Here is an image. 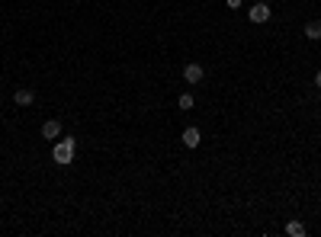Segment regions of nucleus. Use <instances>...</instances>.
Wrapping results in <instances>:
<instances>
[{
	"instance_id": "7",
	"label": "nucleus",
	"mask_w": 321,
	"mask_h": 237,
	"mask_svg": "<svg viewBox=\"0 0 321 237\" xmlns=\"http://www.w3.org/2000/svg\"><path fill=\"white\" fill-rule=\"evenodd\" d=\"M305 39H312V42H318V39H321V19L305 23Z\"/></svg>"
},
{
	"instance_id": "6",
	"label": "nucleus",
	"mask_w": 321,
	"mask_h": 237,
	"mask_svg": "<svg viewBox=\"0 0 321 237\" xmlns=\"http://www.w3.org/2000/svg\"><path fill=\"white\" fill-rule=\"evenodd\" d=\"M199 141H202L199 128H193V125H190L187 132H183V144H187V147H196V144H199Z\"/></svg>"
},
{
	"instance_id": "9",
	"label": "nucleus",
	"mask_w": 321,
	"mask_h": 237,
	"mask_svg": "<svg viewBox=\"0 0 321 237\" xmlns=\"http://www.w3.org/2000/svg\"><path fill=\"white\" fill-rule=\"evenodd\" d=\"M177 103H180V109H193V103H196V99L190 96V93H183V96L177 99Z\"/></svg>"
},
{
	"instance_id": "4",
	"label": "nucleus",
	"mask_w": 321,
	"mask_h": 237,
	"mask_svg": "<svg viewBox=\"0 0 321 237\" xmlns=\"http://www.w3.org/2000/svg\"><path fill=\"white\" fill-rule=\"evenodd\" d=\"M13 99H16V106H32V103H36V90H29V87H19V90L13 93Z\"/></svg>"
},
{
	"instance_id": "1",
	"label": "nucleus",
	"mask_w": 321,
	"mask_h": 237,
	"mask_svg": "<svg viewBox=\"0 0 321 237\" xmlns=\"http://www.w3.org/2000/svg\"><path fill=\"white\" fill-rule=\"evenodd\" d=\"M74 151H77V141H74V138H61L58 144H55V151H52L55 164L67 167V164H71V160H74Z\"/></svg>"
},
{
	"instance_id": "8",
	"label": "nucleus",
	"mask_w": 321,
	"mask_h": 237,
	"mask_svg": "<svg viewBox=\"0 0 321 237\" xmlns=\"http://www.w3.org/2000/svg\"><path fill=\"white\" fill-rule=\"evenodd\" d=\"M286 234H292V237H305L309 231H305L302 221H289V225H286Z\"/></svg>"
},
{
	"instance_id": "10",
	"label": "nucleus",
	"mask_w": 321,
	"mask_h": 237,
	"mask_svg": "<svg viewBox=\"0 0 321 237\" xmlns=\"http://www.w3.org/2000/svg\"><path fill=\"white\" fill-rule=\"evenodd\" d=\"M241 3H244V0H228V6H231V10H238Z\"/></svg>"
},
{
	"instance_id": "3",
	"label": "nucleus",
	"mask_w": 321,
	"mask_h": 237,
	"mask_svg": "<svg viewBox=\"0 0 321 237\" xmlns=\"http://www.w3.org/2000/svg\"><path fill=\"white\" fill-rule=\"evenodd\" d=\"M248 16H251V23H267V19H270V6L267 3H254Z\"/></svg>"
},
{
	"instance_id": "5",
	"label": "nucleus",
	"mask_w": 321,
	"mask_h": 237,
	"mask_svg": "<svg viewBox=\"0 0 321 237\" xmlns=\"http://www.w3.org/2000/svg\"><path fill=\"white\" fill-rule=\"evenodd\" d=\"M58 135H61V122H58V119H49V122L42 125V138L58 141Z\"/></svg>"
},
{
	"instance_id": "2",
	"label": "nucleus",
	"mask_w": 321,
	"mask_h": 237,
	"mask_svg": "<svg viewBox=\"0 0 321 237\" xmlns=\"http://www.w3.org/2000/svg\"><path fill=\"white\" fill-rule=\"evenodd\" d=\"M202 77H206L202 64H196V61H187V67H183V80H187V84H199Z\"/></svg>"
},
{
	"instance_id": "11",
	"label": "nucleus",
	"mask_w": 321,
	"mask_h": 237,
	"mask_svg": "<svg viewBox=\"0 0 321 237\" xmlns=\"http://www.w3.org/2000/svg\"><path fill=\"white\" fill-rule=\"evenodd\" d=\"M315 87H321V71H318V74H315Z\"/></svg>"
}]
</instances>
